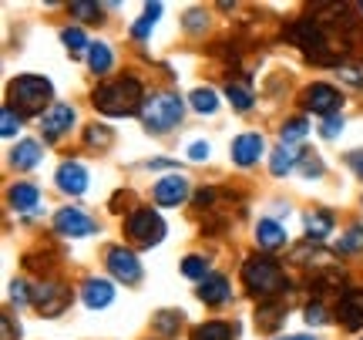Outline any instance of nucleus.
Wrapping results in <instances>:
<instances>
[{
  "label": "nucleus",
  "mask_w": 363,
  "mask_h": 340,
  "mask_svg": "<svg viewBox=\"0 0 363 340\" xmlns=\"http://www.w3.org/2000/svg\"><path fill=\"white\" fill-rule=\"evenodd\" d=\"M94 108L104 111V115H135L145 108V98H142V84L135 78H118V81H108L94 92Z\"/></svg>",
  "instance_id": "nucleus-1"
},
{
  "label": "nucleus",
  "mask_w": 363,
  "mask_h": 340,
  "mask_svg": "<svg viewBox=\"0 0 363 340\" xmlns=\"http://www.w3.org/2000/svg\"><path fill=\"white\" fill-rule=\"evenodd\" d=\"M242 283L256 297H276L279 290H286V273L279 270V263L269 260V256H252L242 266Z\"/></svg>",
  "instance_id": "nucleus-2"
},
{
  "label": "nucleus",
  "mask_w": 363,
  "mask_h": 340,
  "mask_svg": "<svg viewBox=\"0 0 363 340\" xmlns=\"http://www.w3.org/2000/svg\"><path fill=\"white\" fill-rule=\"evenodd\" d=\"M51 81L40 78V75H21L17 81H11V108H21L24 115H38V111H48V102H51Z\"/></svg>",
  "instance_id": "nucleus-3"
},
{
  "label": "nucleus",
  "mask_w": 363,
  "mask_h": 340,
  "mask_svg": "<svg viewBox=\"0 0 363 340\" xmlns=\"http://www.w3.org/2000/svg\"><path fill=\"white\" fill-rule=\"evenodd\" d=\"M182 111H185V105H182L179 94H152V98H145L142 121L148 131L165 135L182 121Z\"/></svg>",
  "instance_id": "nucleus-4"
},
{
  "label": "nucleus",
  "mask_w": 363,
  "mask_h": 340,
  "mask_svg": "<svg viewBox=\"0 0 363 340\" xmlns=\"http://www.w3.org/2000/svg\"><path fill=\"white\" fill-rule=\"evenodd\" d=\"M128 236L142 246H155L165 236V223H162V216L155 209H138L128 216Z\"/></svg>",
  "instance_id": "nucleus-5"
},
{
  "label": "nucleus",
  "mask_w": 363,
  "mask_h": 340,
  "mask_svg": "<svg viewBox=\"0 0 363 340\" xmlns=\"http://www.w3.org/2000/svg\"><path fill=\"white\" fill-rule=\"evenodd\" d=\"M30 303H34L44 317H57V314H65V307L71 303V293H67L61 283H40V287L34 290Z\"/></svg>",
  "instance_id": "nucleus-6"
},
{
  "label": "nucleus",
  "mask_w": 363,
  "mask_h": 340,
  "mask_svg": "<svg viewBox=\"0 0 363 340\" xmlns=\"http://www.w3.org/2000/svg\"><path fill=\"white\" fill-rule=\"evenodd\" d=\"M286 38L296 40L303 51L316 54V57H323V51H326V38H323V31H320L316 21H296V24L286 31Z\"/></svg>",
  "instance_id": "nucleus-7"
},
{
  "label": "nucleus",
  "mask_w": 363,
  "mask_h": 340,
  "mask_svg": "<svg viewBox=\"0 0 363 340\" xmlns=\"http://www.w3.org/2000/svg\"><path fill=\"white\" fill-rule=\"evenodd\" d=\"M108 270H111L121 283H138V280H142V263H138V256L125 246H118L108 253Z\"/></svg>",
  "instance_id": "nucleus-8"
},
{
  "label": "nucleus",
  "mask_w": 363,
  "mask_h": 340,
  "mask_svg": "<svg viewBox=\"0 0 363 340\" xmlns=\"http://www.w3.org/2000/svg\"><path fill=\"white\" fill-rule=\"evenodd\" d=\"M54 229H57L61 236H91L94 229H98V223L81 209H61L57 216H54Z\"/></svg>",
  "instance_id": "nucleus-9"
},
{
  "label": "nucleus",
  "mask_w": 363,
  "mask_h": 340,
  "mask_svg": "<svg viewBox=\"0 0 363 340\" xmlns=\"http://www.w3.org/2000/svg\"><path fill=\"white\" fill-rule=\"evenodd\" d=\"M189 199V179L185 175H165L155 182V202L158 206H179Z\"/></svg>",
  "instance_id": "nucleus-10"
},
{
  "label": "nucleus",
  "mask_w": 363,
  "mask_h": 340,
  "mask_svg": "<svg viewBox=\"0 0 363 340\" xmlns=\"http://www.w3.org/2000/svg\"><path fill=\"white\" fill-rule=\"evenodd\" d=\"M71 125H74V108L71 105H51L40 115V128H44L48 138H61Z\"/></svg>",
  "instance_id": "nucleus-11"
},
{
  "label": "nucleus",
  "mask_w": 363,
  "mask_h": 340,
  "mask_svg": "<svg viewBox=\"0 0 363 340\" xmlns=\"http://www.w3.org/2000/svg\"><path fill=\"white\" fill-rule=\"evenodd\" d=\"M340 92L337 88H330V84H313V88H306V108L310 111H316V115H333L340 108Z\"/></svg>",
  "instance_id": "nucleus-12"
},
{
  "label": "nucleus",
  "mask_w": 363,
  "mask_h": 340,
  "mask_svg": "<svg viewBox=\"0 0 363 340\" xmlns=\"http://www.w3.org/2000/svg\"><path fill=\"white\" fill-rule=\"evenodd\" d=\"M262 135H256V131H246V135H239L233 142V158H235V165H252V162H259V155H262Z\"/></svg>",
  "instance_id": "nucleus-13"
},
{
  "label": "nucleus",
  "mask_w": 363,
  "mask_h": 340,
  "mask_svg": "<svg viewBox=\"0 0 363 340\" xmlns=\"http://www.w3.org/2000/svg\"><path fill=\"white\" fill-rule=\"evenodd\" d=\"M57 185L71 192V196H81L84 189H88V169L81 165V162H65L61 169H57Z\"/></svg>",
  "instance_id": "nucleus-14"
},
{
  "label": "nucleus",
  "mask_w": 363,
  "mask_h": 340,
  "mask_svg": "<svg viewBox=\"0 0 363 340\" xmlns=\"http://www.w3.org/2000/svg\"><path fill=\"white\" fill-rule=\"evenodd\" d=\"M340 317L350 330L363 327V290H347L340 297Z\"/></svg>",
  "instance_id": "nucleus-15"
},
{
  "label": "nucleus",
  "mask_w": 363,
  "mask_h": 340,
  "mask_svg": "<svg viewBox=\"0 0 363 340\" xmlns=\"http://www.w3.org/2000/svg\"><path fill=\"white\" fill-rule=\"evenodd\" d=\"M81 300L88 303L91 310H104L108 303L115 300V287L108 280H88L84 290H81Z\"/></svg>",
  "instance_id": "nucleus-16"
},
{
  "label": "nucleus",
  "mask_w": 363,
  "mask_h": 340,
  "mask_svg": "<svg viewBox=\"0 0 363 340\" xmlns=\"http://www.w3.org/2000/svg\"><path fill=\"white\" fill-rule=\"evenodd\" d=\"M229 280L225 276H219V273H212V276H206L202 280V287H199V297H202V303H208V307H219V303H225L229 300Z\"/></svg>",
  "instance_id": "nucleus-17"
},
{
  "label": "nucleus",
  "mask_w": 363,
  "mask_h": 340,
  "mask_svg": "<svg viewBox=\"0 0 363 340\" xmlns=\"http://www.w3.org/2000/svg\"><path fill=\"white\" fill-rule=\"evenodd\" d=\"M40 155H44L40 142L24 138V142H17V148L11 152V162H13V169H34V165L40 162Z\"/></svg>",
  "instance_id": "nucleus-18"
},
{
  "label": "nucleus",
  "mask_w": 363,
  "mask_h": 340,
  "mask_svg": "<svg viewBox=\"0 0 363 340\" xmlns=\"http://www.w3.org/2000/svg\"><path fill=\"white\" fill-rule=\"evenodd\" d=\"M38 202H40L38 185L17 182V185L11 189V206H13L17 212H34V209H38Z\"/></svg>",
  "instance_id": "nucleus-19"
},
{
  "label": "nucleus",
  "mask_w": 363,
  "mask_h": 340,
  "mask_svg": "<svg viewBox=\"0 0 363 340\" xmlns=\"http://www.w3.org/2000/svg\"><path fill=\"white\" fill-rule=\"evenodd\" d=\"M256 243H259L262 249H279L286 243V229L276 219H259V226H256Z\"/></svg>",
  "instance_id": "nucleus-20"
},
{
  "label": "nucleus",
  "mask_w": 363,
  "mask_h": 340,
  "mask_svg": "<svg viewBox=\"0 0 363 340\" xmlns=\"http://www.w3.org/2000/svg\"><path fill=\"white\" fill-rule=\"evenodd\" d=\"M299 158H303V155H299L293 145H279V148H272V155H269L272 175H286V172H293Z\"/></svg>",
  "instance_id": "nucleus-21"
},
{
  "label": "nucleus",
  "mask_w": 363,
  "mask_h": 340,
  "mask_svg": "<svg viewBox=\"0 0 363 340\" xmlns=\"http://www.w3.org/2000/svg\"><path fill=\"white\" fill-rule=\"evenodd\" d=\"M235 337V327L222 324V320H208V324H199L192 330V340H233Z\"/></svg>",
  "instance_id": "nucleus-22"
},
{
  "label": "nucleus",
  "mask_w": 363,
  "mask_h": 340,
  "mask_svg": "<svg viewBox=\"0 0 363 340\" xmlns=\"http://www.w3.org/2000/svg\"><path fill=\"white\" fill-rule=\"evenodd\" d=\"M111 61H115V57H111V48H108V44H101V40H98V44H91V51H88V67L94 71V75H104V71H111Z\"/></svg>",
  "instance_id": "nucleus-23"
},
{
  "label": "nucleus",
  "mask_w": 363,
  "mask_h": 340,
  "mask_svg": "<svg viewBox=\"0 0 363 340\" xmlns=\"http://www.w3.org/2000/svg\"><path fill=\"white\" fill-rule=\"evenodd\" d=\"M330 229H333V216H330V212L313 209L310 216H306V233H310V239H323V236H330Z\"/></svg>",
  "instance_id": "nucleus-24"
},
{
  "label": "nucleus",
  "mask_w": 363,
  "mask_h": 340,
  "mask_svg": "<svg viewBox=\"0 0 363 340\" xmlns=\"http://www.w3.org/2000/svg\"><path fill=\"white\" fill-rule=\"evenodd\" d=\"M225 98L233 102L235 111H249V108H252V102H256L246 84H235V81H229V84H225Z\"/></svg>",
  "instance_id": "nucleus-25"
},
{
  "label": "nucleus",
  "mask_w": 363,
  "mask_h": 340,
  "mask_svg": "<svg viewBox=\"0 0 363 340\" xmlns=\"http://www.w3.org/2000/svg\"><path fill=\"white\" fill-rule=\"evenodd\" d=\"M279 320H283V303H279V300H276V303H262L259 314H256V324H259L262 330H272Z\"/></svg>",
  "instance_id": "nucleus-26"
},
{
  "label": "nucleus",
  "mask_w": 363,
  "mask_h": 340,
  "mask_svg": "<svg viewBox=\"0 0 363 340\" xmlns=\"http://www.w3.org/2000/svg\"><path fill=\"white\" fill-rule=\"evenodd\" d=\"M192 108L199 115H212L219 108V98H216L212 88H199V92H192Z\"/></svg>",
  "instance_id": "nucleus-27"
},
{
  "label": "nucleus",
  "mask_w": 363,
  "mask_h": 340,
  "mask_svg": "<svg viewBox=\"0 0 363 340\" xmlns=\"http://www.w3.org/2000/svg\"><path fill=\"white\" fill-rule=\"evenodd\" d=\"M158 17H162V4H148V7H145V17L131 27V34H135V38H148V31L155 27Z\"/></svg>",
  "instance_id": "nucleus-28"
},
{
  "label": "nucleus",
  "mask_w": 363,
  "mask_h": 340,
  "mask_svg": "<svg viewBox=\"0 0 363 340\" xmlns=\"http://www.w3.org/2000/svg\"><path fill=\"white\" fill-rule=\"evenodd\" d=\"M61 40L67 44V51H71V54L91 51V44H88V38H84V31H81V27H65V34H61Z\"/></svg>",
  "instance_id": "nucleus-29"
},
{
  "label": "nucleus",
  "mask_w": 363,
  "mask_h": 340,
  "mask_svg": "<svg viewBox=\"0 0 363 340\" xmlns=\"http://www.w3.org/2000/svg\"><path fill=\"white\" fill-rule=\"evenodd\" d=\"M182 273L189 276V280H206L208 263L202 260V256H185V260H182Z\"/></svg>",
  "instance_id": "nucleus-30"
},
{
  "label": "nucleus",
  "mask_w": 363,
  "mask_h": 340,
  "mask_svg": "<svg viewBox=\"0 0 363 340\" xmlns=\"http://www.w3.org/2000/svg\"><path fill=\"white\" fill-rule=\"evenodd\" d=\"M279 138H283V145H293V142H299V138H306V121H303V118L286 121L283 131H279Z\"/></svg>",
  "instance_id": "nucleus-31"
},
{
  "label": "nucleus",
  "mask_w": 363,
  "mask_h": 340,
  "mask_svg": "<svg viewBox=\"0 0 363 340\" xmlns=\"http://www.w3.org/2000/svg\"><path fill=\"white\" fill-rule=\"evenodd\" d=\"M337 249H340V253H360V249H363V226H353L347 236H340Z\"/></svg>",
  "instance_id": "nucleus-32"
},
{
  "label": "nucleus",
  "mask_w": 363,
  "mask_h": 340,
  "mask_svg": "<svg viewBox=\"0 0 363 340\" xmlns=\"http://www.w3.org/2000/svg\"><path fill=\"white\" fill-rule=\"evenodd\" d=\"M71 13H74V17H81L84 24H98V21H101V7H98V4H84V0L71 4Z\"/></svg>",
  "instance_id": "nucleus-33"
},
{
  "label": "nucleus",
  "mask_w": 363,
  "mask_h": 340,
  "mask_svg": "<svg viewBox=\"0 0 363 340\" xmlns=\"http://www.w3.org/2000/svg\"><path fill=\"white\" fill-rule=\"evenodd\" d=\"M21 131V115L13 111V108H4V118H0V135L4 138H13Z\"/></svg>",
  "instance_id": "nucleus-34"
},
{
  "label": "nucleus",
  "mask_w": 363,
  "mask_h": 340,
  "mask_svg": "<svg viewBox=\"0 0 363 340\" xmlns=\"http://www.w3.org/2000/svg\"><path fill=\"white\" fill-rule=\"evenodd\" d=\"M306 324H310V327H323L326 324L323 303H310V307H306Z\"/></svg>",
  "instance_id": "nucleus-35"
},
{
  "label": "nucleus",
  "mask_w": 363,
  "mask_h": 340,
  "mask_svg": "<svg viewBox=\"0 0 363 340\" xmlns=\"http://www.w3.org/2000/svg\"><path fill=\"white\" fill-rule=\"evenodd\" d=\"M340 131H343V118L340 115H330L323 121V128H320V135H323V138H337Z\"/></svg>",
  "instance_id": "nucleus-36"
},
{
  "label": "nucleus",
  "mask_w": 363,
  "mask_h": 340,
  "mask_svg": "<svg viewBox=\"0 0 363 340\" xmlns=\"http://www.w3.org/2000/svg\"><path fill=\"white\" fill-rule=\"evenodd\" d=\"M299 169H303V175H323V162L320 158H313V155H303L299 158Z\"/></svg>",
  "instance_id": "nucleus-37"
},
{
  "label": "nucleus",
  "mask_w": 363,
  "mask_h": 340,
  "mask_svg": "<svg viewBox=\"0 0 363 340\" xmlns=\"http://www.w3.org/2000/svg\"><path fill=\"white\" fill-rule=\"evenodd\" d=\"M30 297H34V293H27V283H24V280H17V283H11V300L17 303V307H24V303L30 300Z\"/></svg>",
  "instance_id": "nucleus-38"
},
{
  "label": "nucleus",
  "mask_w": 363,
  "mask_h": 340,
  "mask_svg": "<svg viewBox=\"0 0 363 340\" xmlns=\"http://www.w3.org/2000/svg\"><path fill=\"white\" fill-rule=\"evenodd\" d=\"M88 142L91 145H108V142H111V131L101 128V125H94V128L88 131Z\"/></svg>",
  "instance_id": "nucleus-39"
},
{
  "label": "nucleus",
  "mask_w": 363,
  "mask_h": 340,
  "mask_svg": "<svg viewBox=\"0 0 363 340\" xmlns=\"http://www.w3.org/2000/svg\"><path fill=\"white\" fill-rule=\"evenodd\" d=\"M340 75H343V81H350V84L363 88V71H357V67H340Z\"/></svg>",
  "instance_id": "nucleus-40"
},
{
  "label": "nucleus",
  "mask_w": 363,
  "mask_h": 340,
  "mask_svg": "<svg viewBox=\"0 0 363 340\" xmlns=\"http://www.w3.org/2000/svg\"><path fill=\"white\" fill-rule=\"evenodd\" d=\"M189 158H195V162H202V158H208V145H206V142L189 145Z\"/></svg>",
  "instance_id": "nucleus-41"
},
{
  "label": "nucleus",
  "mask_w": 363,
  "mask_h": 340,
  "mask_svg": "<svg viewBox=\"0 0 363 340\" xmlns=\"http://www.w3.org/2000/svg\"><path fill=\"white\" fill-rule=\"evenodd\" d=\"M350 169L363 179V152H350Z\"/></svg>",
  "instance_id": "nucleus-42"
},
{
  "label": "nucleus",
  "mask_w": 363,
  "mask_h": 340,
  "mask_svg": "<svg viewBox=\"0 0 363 340\" xmlns=\"http://www.w3.org/2000/svg\"><path fill=\"white\" fill-rule=\"evenodd\" d=\"M172 317H175V314H158V327L172 330V327H175V320H172Z\"/></svg>",
  "instance_id": "nucleus-43"
},
{
  "label": "nucleus",
  "mask_w": 363,
  "mask_h": 340,
  "mask_svg": "<svg viewBox=\"0 0 363 340\" xmlns=\"http://www.w3.org/2000/svg\"><path fill=\"white\" fill-rule=\"evenodd\" d=\"M4 340H13V327H11V317H4Z\"/></svg>",
  "instance_id": "nucleus-44"
},
{
  "label": "nucleus",
  "mask_w": 363,
  "mask_h": 340,
  "mask_svg": "<svg viewBox=\"0 0 363 340\" xmlns=\"http://www.w3.org/2000/svg\"><path fill=\"white\" fill-rule=\"evenodd\" d=\"M283 340H313V337H306V334H296V337H283Z\"/></svg>",
  "instance_id": "nucleus-45"
}]
</instances>
